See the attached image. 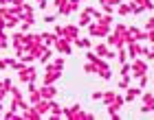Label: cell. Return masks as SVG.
<instances>
[{"label":"cell","instance_id":"obj_8","mask_svg":"<svg viewBox=\"0 0 154 120\" xmlns=\"http://www.w3.org/2000/svg\"><path fill=\"white\" fill-rule=\"evenodd\" d=\"M77 33H79L77 26H64V37H66L68 41H73V39L77 37Z\"/></svg>","mask_w":154,"mask_h":120},{"label":"cell","instance_id":"obj_35","mask_svg":"<svg viewBox=\"0 0 154 120\" xmlns=\"http://www.w3.org/2000/svg\"><path fill=\"white\" fill-rule=\"evenodd\" d=\"M121 74H123V76L130 74V66H123V68H121Z\"/></svg>","mask_w":154,"mask_h":120},{"label":"cell","instance_id":"obj_32","mask_svg":"<svg viewBox=\"0 0 154 120\" xmlns=\"http://www.w3.org/2000/svg\"><path fill=\"white\" fill-rule=\"evenodd\" d=\"M117 57H119V61H121V63H123V61H125V57H128V53H125V50H121V53H119V55H117Z\"/></svg>","mask_w":154,"mask_h":120},{"label":"cell","instance_id":"obj_15","mask_svg":"<svg viewBox=\"0 0 154 120\" xmlns=\"http://www.w3.org/2000/svg\"><path fill=\"white\" fill-rule=\"evenodd\" d=\"M88 24H90V13L88 11L79 13V26H88Z\"/></svg>","mask_w":154,"mask_h":120},{"label":"cell","instance_id":"obj_16","mask_svg":"<svg viewBox=\"0 0 154 120\" xmlns=\"http://www.w3.org/2000/svg\"><path fill=\"white\" fill-rule=\"evenodd\" d=\"M51 55H53V53H51V48H48V46H46V48H44V50H42V53H40V61H42V63H46L48 59H51Z\"/></svg>","mask_w":154,"mask_h":120},{"label":"cell","instance_id":"obj_29","mask_svg":"<svg viewBox=\"0 0 154 120\" xmlns=\"http://www.w3.org/2000/svg\"><path fill=\"white\" fill-rule=\"evenodd\" d=\"M2 87L9 92V90H11V81H9V79H2Z\"/></svg>","mask_w":154,"mask_h":120},{"label":"cell","instance_id":"obj_27","mask_svg":"<svg viewBox=\"0 0 154 120\" xmlns=\"http://www.w3.org/2000/svg\"><path fill=\"white\" fill-rule=\"evenodd\" d=\"M101 4H110V7H117L119 2H121V0H99Z\"/></svg>","mask_w":154,"mask_h":120},{"label":"cell","instance_id":"obj_18","mask_svg":"<svg viewBox=\"0 0 154 120\" xmlns=\"http://www.w3.org/2000/svg\"><path fill=\"white\" fill-rule=\"evenodd\" d=\"M141 98H143V105H154V94H150V92H141Z\"/></svg>","mask_w":154,"mask_h":120},{"label":"cell","instance_id":"obj_30","mask_svg":"<svg viewBox=\"0 0 154 120\" xmlns=\"http://www.w3.org/2000/svg\"><path fill=\"white\" fill-rule=\"evenodd\" d=\"M7 94H9V92H7V90L2 87V81H0V101H2V98H5Z\"/></svg>","mask_w":154,"mask_h":120},{"label":"cell","instance_id":"obj_28","mask_svg":"<svg viewBox=\"0 0 154 120\" xmlns=\"http://www.w3.org/2000/svg\"><path fill=\"white\" fill-rule=\"evenodd\" d=\"M145 85H148V76H145V74H141V81H139V87H145Z\"/></svg>","mask_w":154,"mask_h":120},{"label":"cell","instance_id":"obj_14","mask_svg":"<svg viewBox=\"0 0 154 120\" xmlns=\"http://www.w3.org/2000/svg\"><path fill=\"white\" fill-rule=\"evenodd\" d=\"M38 101H42V94H40V90H31V92H29V103H31V105H35Z\"/></svg>","mask_w":154,"mask_h":120},{"label":"cell","instance_id":"obj_31","mask_svg":"<svg viewBox=\"0 0 154 120\" xmlns=\"http://www.w3.org/2000/svg\"><path fill=\"white\" fill-rule=\"evenodd\" d=\"M55 35H57V37H60V35H64V26H55V31H53Z\"/></svg>","mask_w":154,"mask_h":120},{"label":"cell","instance_id":"obj_24","mask_svg":"<svg viewBox=\"0 0 154 120\" xmlns=\"http://www.w3.org/2000/svg\"><path fill=\"white\" fill-rule=\"evenodd\" d=\"M7 44H9V39H7L5 31H0V48H7Z\"/></svg>","mask_w":154,"mask_h":120},{"label":"cell","instance_id":"obj_26","mask_svg":"<svg viewBox=\"0 0 154 120\" xmlns=\"http://www.w3.org/2000/svg\"><path fill=\"white\" fill-rule=\"evenodd\" d=\"M115 96H117V92H108V94H103L101 98H103V101H106V103H110V101H112Z\"/></svg>","mask_w":154,"mask_h":120},{"label":"cell","instance_id":"obj_22","mask_svg":"<svg viewBox=\"0 0 154 120\" xmlns=\"http://www.w3.org/2000/svg\"><path fill=\"white\" fill-rule=\"evenodd\" d=\"M117 7H119V13H121V16H128V13H130V4H121V2H119Z\"/></svg>","mask_w":154,"mask_h":120},{"label":"cell","instance_id":"obj_13","mask_svg":"<svg viewBox=\"0 0 154 120\" xmlns=\"http://www.w3.org/2000/svg\"><path fill=\"white\" fill-rule=\"evenodd\" d=\"M18 22H20V18H18V16H9V18L5 20V29H16Z\"/></svg>","mask_w":154,"mask_h":120},{"label":"cell","instance_id":"obj_23","mask_svg":"<svg viewBox=\"0 0 154 120\" xmlns=\"http://www.w3.org/2000/svg\"><path fill=\"white\" fill-rule=\"evenodd\" d=\"M119 87H121V90H125V87H130V76H128V74H125L123 79L119 81Z\"/></svg>","mask_w":154,"mask_h":120},{"label":"cell","instance_id":"obj_37","mask_svg":"<svg viewBox=\"0 0 154 120\" xmlns=\"http://www.w3.org/2000/svg\"><path fill=\"white\" fill-rule=\"evenodd\" d=\"M11 2H13V0H0V4H2V7H9Z\"/></svg>","mask_w":154,"mask_h":120},{"label":"cell","instance_id":"obj_3","mask_svg":"<svg viewBox=\"0 0 154 120\" xmlns=\"http://www.w3.org/2000/svg\"><path fill=\"white\" fill-rule=\"evenodd\" d=\"M88 33L93 35V37H106V35L110 33V29H108V24H101V22H97V24H88Z\"/></svg>","mask_w":154,"mask_h":120},{"label":"cell","instance_id":"obj_20","mask_svg":"<svg viewBox=\"0 0 154 120\" xmlns=\"http://www.w3.org/2000/svg\"><path fill=\"white\" fill-rule=\"evenodd\" d=\"M51 66H53V70H62L66 66V61H64V57H60V59H55V63H51Z\"/></svg>","mask_w":154,"mask_h":120},{"label":"cell","instance_id":"obj_7","mask_svg":"<svg viewBox=\"0 0 154 120\" xmlns=\"http://www.w3.org/2000/svg\"><path fill=\"white\" fill-rule=\"evenodd\" d=\"M40 94H42V98H46V101H51V98H53L55 94H57V90H55L53 85H44V87L40 90Z\"/></svg>","mask_w":154,"mask_h":120},{"label":"cell","instance_id":"obj_39","mask_svg":"<svg viewBox=\"0 0 154 120\" xmlns=\"http://www.w3.org/2000/svg\"><path fill=\"white\" fill-rule=\"evenodd\" d=\"M38 2H40V0H38Z\"/></svg>","mask_w":154,"mask_h":120},{"label":"cell","instance_id":"obj_38","mask_svg":"<svg viewBox=\"0 0 154 120\" xmlns=\"http://www.w3.org/2000/svg\"><path fill=\"white\" fill-rule=\"evenodd\" d=\"M11 4H16V7H20V4H24V0H13Z\"/></svg>","mask_w":154,"mask_h":120},{"label":"cell","instance_id":"obj_25","mask_svg":"<svg viewBox=\"0 0 154 120\" xmlns=\"http://www.w3.org/2000/svg\"><path fill=\"white\" fill-rule=\"evenodd\" d=\"M9 94H11L13 98H20V96H22V92H20L18 87H13V85H11V90H9Z\"/></svg>","mask_w":154,"mask_h":120},{"label":"cell","instance_id":"obj_33","mask_svg":"<svg viewBox=\"0 0 154 120\" xmlns=\"http://www.w3.org/2000/svg\"><path fill=\"white\" fill-rule=\"evenodd\" d=\"M44 22H46V24H51V22H55V16H44Z\"/></svg>","mask_w":154,"mask_h":120},{"label":"cell","instance_id":"obj_36","mask_svg":"<svg viewBox=\"0 0 154 120\" xmlns=\"http://www.w3.org/2000/svg\"><path fill=\"white\" fill-rule=\"evenodd\" d=\"M5 68H9L7 66V59H0V70H5Z\"/></svg>","mask_w":154,"mask_h":120},{"label":"cell","instance_id":"obj_2","mask_svg":"<svg viewBox=\"0 0 154 120\" xmlns=\"http://www.w3.org/2000/svg\"><path fill=\"white\" fill-rule=\"evenodd\" d=\"M148 72V63L145 61H141V59H132V63H130V74H134V76H141V74H145Z\"/></svg>","mask_w":154,"mask_h":120},{"label":"cell","instance_id":"obj_4","mask_svg":"<svg viewBox=\"0 0 154 120\" xmlns=\"http://www.w3.org/2000/svg\"><path fill=\"white\" fill-rule=\"evenodd\" d=\"M55 50H57L60 55H71V53H73L71 41H68L66 37H64V39H62V37H57V39H55Z\"/></svg>","mask_w":154,"mask_h":120},{"label":"cell","instance_id":"obj_19","mask_svg":"<svg viewBox=\"0 0 154 120\" xmlns=\"http://www.w3.org/2000/svg\"><path fill=\"white\" fill-rule=\"evenodd\" d=\"M55 9H57L60 13H64V9H66V4H68V0H55Z\"/></svg>","mask_w":154,"mask_h":120},{"label":"cell","instance_id":"obj_12","mask_svg":"<svg viewBox=\"0 0 154 120\" xmlns=\"http://www.w3.org/2000/svg\"><path fill=\"white\" fill-rule=\"evenodd\" d=\"M40 37H42V41H44V46H51V44H55L57 35H55V33H42Z\"/></svg>","mask_w":154,"mask_h":120},{"label":"cell","instance_id":"obj_6","mask_svg":"<svg viewBox=\"0 0 154 120\" xmlns=\"http://www.w3.org/2000/svg\"><path fill=\"white\" fill-rule=\"evenodd\" d=\"M139 55H141V46L134 44V41H130V44H128V57L130 59H137Z\"/></svg>","mask_w":154,"mask_h":120},{"label":"cell","instance_id":"obj_10","mask_svg":"<svg viewBox=\"0 0 154 120\" xmlns=\"http://www.w3.org/2000/svg\"><path fill=\"white\" fill-rule=\"evenodd\" d=\"M22 118H31V120H40L42 116L35 111V107H26L24 111H22Z\"/></svg>","mask_w":154,"mask_h":120},{"label":"cell","instance_id":"obj_34","mask_svg":"<svg viewBox=\"0 0 154 120\" xmlns=\"http://www.w3.org/2000/svg\"><path fill=\"white\" fill-rule=\"evenodd\" d=\"M145 29H154V18L148 20V24H145Z\"/></svg>","mask_w":154,"mask_h":120},{"label":"cell","instance_id":"obj_5","mask_svg":"<svg viewBox=\"0 0 154 120\" xmlns=\"http://www.w3.org/2000/svg\"><path fill=\"white\" fill-rule=\"evenodd\" d=\"M60 76H62L60 70H48V72L44 74V79H42V81H44V85H53V83L57 81Z\"/></svg>","mask_w":154,"mask_h":120},{"label":"cell","instance_id":"obj_11","mask_svg":"<svg viewBox=\"0 0 154 120\" xmlns=\"http://www.w3.org/2000/svg\"><path fill=\"white\" fill-rule=\"evenodd\" d=\"M139 96H141V87H130V90H128V94H125L123 98L130 103V101H134V98H139Z\"/></svg>","mask_w":154,"mask_h":120},{"label":"cell","instance_id":"obj_1","mask_svg":"<svg viewBox=\"0 0 154 120\" xmlns=\"http://www.w3.org/2000/svg\"><path fill=\"white\" fill-rule=\"evenodd\" d=\"M35 76H38V72H35V68H33V66H29V63H24V66H22V68L18 70V79L22 81V83L35 81Z\"/></svg>","mask_w":154,"mask_h":120},{"label":"cell","instance_id":"obj_21","mask_svg":"<svg viewBox=\"0 0 154 120\" xmlns=\"http://www.w3.org/2000/svg\"><path fill=\"white\" fill-rule=\"evenodd\" d=\"M84 72H88V74H93V72H97V66H95V63H93V61H90V63H86V66H84Z\"/></svg>","mask_w":154,"mask_h":120},{"label":"cell","instance_id":"obj_9","mask_svg":"<svg viewBox=\"0 0 154 120\" xmlns=\"http://www.w3.org/2000/svg\"><path fill=\"white\" fill-rule=\"evenodd\" d=\"M48 114H51L53 118H62V116H64V109H62L57 103H53V101H51V109H48Z\"/></svg>","mask_w":154,"mask_h":120},{"label":"cell","instance_id":"obj_17","mask_svg":"<svg viewBox=\"0 0 154 120\" xmlns=\"http://www.w3.org/2000/svg\"><path fill=\"white\" fill-rule=\"evenodd\" d=\"M73 41H75V44L79 46V48H90V39H88V37H84V39H82V37H79V39L75 37Z\"/></svg>","mask_w":154,"mask_h":120}]
</instances>
